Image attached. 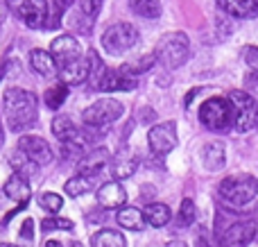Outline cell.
I'll return each instance as SVG.
<instances>
[{"instance_id":"obj_10","label":"cell","mask_w":258,"mask_h":247,"mask_svg":"<svg viewBox=\"0 0 258 247\" xmlns=\"http://www.w3.org/2000/svg\"><path fill=\"white\" fill-rule=\"evenodd\" d=\"M177 125L172 120H165V122H156L154 127L150 130L147 134V145L150 150L156 154V157H163L168 154L170 150L177 148Z\"/></svg>"},{"instance_id":"obj_15","label":"cell","mask_w":258,"mask_h":247,"mask_svg":"<svg viewBox=\"0 0 258 247\" xmlns=\"http://www.w3.org/2000/svg\"><path fill=\"white\" fill-rule=\"evenodd\" d=\"M95 198H98V204L102 209H120L127 202V191L122 189L120 181H107L98 189Z\"/></svg>"},{"instance_id":"obj_2","label":"cell","mask_w":258,"mask_h":247,"mask_svg":"<svg viewBox=\"0 0 258 247\" xmlns=\"http://www.w3.org/2000/svg\"><path fill=\"white\" fill-rule=\"evenodd\" d=\"M220 198L224 200L231 207H245L258 193V179L254 175H247V172H236V175H229L220 181L218 186Z\"/></svg>"},{"instance_id":"obj_23","label":"cell","mask_w":258,"mask_h":247,"mask_svg":"<svg viewBox=\"0 0 258 247\" xmlns=\"http://www.w3.org/2000/svg\"><path fill=\"white\" fill-rule=\"evenodd\" d=\"M116 220H118V225L125 227V229H129V231H141L143 227L147 225L143 211H138V209H134V207L120 209V211H118V216H116Z\"/></svg>"},{"instance_id":"obj_35","label":"cell","mask_w":258,"mask_h":247,"mask_svg":"<svg viewBox=\"0 0 258 247\" xmlns=\"http://www.w3.org/2000/svg\"><path fill=\"white\" fill-rule=\"evenodd\" d=\"M32 238H34V220L32 218H27L25 222H23L21 227V234H18V240L25 245H32Z\"/></svg>"},{"instance_id":"obj_14","label":"cell","mask_w":258,"mask_h":247,"mask_svg":"<svg viewBox=\"0 0 258 247\" xmlns=\"http://www.w3.org/2000/svg\"><path fill=\"white\" fill-rule=\"evenodd\" d=\"M59 82H63L66 86H77V84H84L86 80L91 77V61L86 57H80L75 61H71L68 66L59 68L57 71Z\"/></svg>"},{"instance_id":"obj_37","label":"cell","mask_w":258,"mask_h":247,"mask_svg":"<svg viewBox=\"0 0 258 247\" xmlns=\"http://www.w3.org/2000/svg\"><path fill=\"white\" fill-rule=\"evenodd\" d=\"M54 3H57V9H59V12H63V9H68L73 3H75V0H54Z\"/></svg>"},{"instance_id":"obj_6","label":"cell","mask_w":258,"mask_h":247,"mask_svg":"<svg viewBox=\"0 0 258 247\" xmlns=\"http://www.w3.org/2000/svg\"><path fill=\"white\" fill-rule=\"evenodd\" d=\"M229 102L233 107V130L245 134V132L258 127V100L247 91H231L229 93Z\"/></svg>"},{"instance_id":"obj_27","label":"cell","mask_w":258,"mask_h":247,"mask_svg":"<svg viewBox=\"0 0 258 247\" xmlns=\"http://www.w3.org/2000/svg\"><path fill=\"white\" fill-rule=\"evenodd\" d=\"M91 189H93V177L77 175V177H73V179L66 181V195H71V198H80V195H86Z\"/></svg>"},{"instance_id":"obj_34","label":"cell","mask_w":258,"mask_h":247,"mask_svg":"<svg viewBox=\"0 0 258 247\" xmlns=\"http://www.w3.org/2000/svg\"><path fill=\"white\" fill-rule=\"evenodd\" d=\"M242 59L251 68V73H258V45H247L242 50Z\"/></svg>"},{"instance_id":"obj_16","label":"cell","mask_w":258,"mask_h":247,"mask_svg":"<svg viewBox=\"0 0 258 247\" xmlns=\"http://www.w3.org/2000/svg\"><path fill=\"white\" fill-rule=\"evenodd\" d=\"M52 134L57 136L61 143H75L84 148V136H82V130H77V125L71 120L68 116H54L52 118Z\"/></svg>"},{"instance_id":"obj_5","label":"cell","mask_w":258,"mask_h":247,"mask_svg":"<svg viewBox=\"0 0 258 247\" xmlns=\"http://www.w3.org/2000/svg\"><path fill=\"white\" fill-rule=\"evenodd\" d=\"M7 9L32 30L50 25V5L48 0H5Z\"/></svg>"},{"instance_id":"obj_33","label":"cell","mask_w":258,"mask_h":247,"mask_svg":"<svg viewBox=\"0 0 258 247\" xmlns=\"http://www.w3.org/2000/svg\"><path fill=\"white\" fill-rule=\"evenodd\" d=\"M104 0H80V12L84 14L89 21H95L100 14V9H102Z\"/></svg>"},{"instance_id":"obj_12","label":"cell","mask_w":258,"mask_h":247,"mask_svg":"<svg viewBox=\"0 0 258 247\" xmlns=\"http://www.w3.org/2000/svg\"><path fill=\"white\" fill-rule=\"evenodd\" d=\"M18 150H21L23 154H25L30 161H34L36 166H48L50 161H52V148L48 145V141L41 139V136H34V134H25L21 136V141H18Z\"/></svg>"},{"instance_id":"obj_30","label":"cell","mask_w":258,"mask_h":247,"mask_svg":"<svg viewBox=\"0 0 258 247\" xmlns=\"http://www.w3.org/2000/svg\"><path fill=\"white\" fill-rule=\"evenodd\" d=\"M41 229H43L45 234H50V231H71L73 229V220L52 216V218H45L43 225H41Z\"/></svg>"},{"instance_id":"obj_21","label":"cell","mask_w":258,"mask_h":247,"mask_svg":"<svg viewBox=\"0 0 258 247\" xmlns=\"http://www.w3.org/2000/svg\"><path fill=\"white\" fill-rule=\"evenodd\" d=\"M222 12L236 18H254L258 16V0H218Z\"/></svg>"},{"instance_id":"obj_32","label":"cell","mask_w":258,"mask_h":247,"mask_svg":"<svg viewBox=\"0 0 258 247\" xmlns=\"http://www.w3.org/2000/svg\"><path fill=\"white\" fill-rule=\"evenodd\" d=\"M154 61H156V54H145V57H141L138 61H134V64H125V66H127V71H129V73H134V75L141 77L143 73L150 71V68L154 66Z\"/></svg>"},{"instance_id":"obj_19","label":"cell","mask_w":258,"mask_h":247,"mask_svg":"<svg viewBox=\"0 0 258 247\" xmlns=\"http://www.w3.org/2000/svg\"><path fill=\"white\" fill-rule=\"evenodd\" d=\"M138 170V157L129 148H122L116 154V159H111V175L113 179H129L134 172Z\"/></svg>"},{"instance_id":"obj_22","label":"cell","mask_w":258,"mask_h":247,"mask_svg":"<svg viewBox=\"0 0 258 247\" xmlns=\"http://www.w3.org/2000/svg\"><path fill=\"white\" fill-rule=\"evenodd\" d=\"M143 216H145V222L152 227H165L170 222V218H172V213H170L168 204L163 202H150L145 207V211H143Z\"/></svg>"},{"instance_id":"obj_4","label":"cell","mask_w":258,"mask_h":247,"mask_svg":"<svg viewBox=\"0 0 258 247\" xmlns=\"http://www.w3.org/2000/svg\"><path fill=\"white\" fill-rule=\"evenodd\" d=\"M200 120L211 132L231 130L236 116H233V107L229 102V98H209L206 102H202Z\"/></svg>"},{"instance_id":"obj_1","label":"cell","mask_w":258,"mask_h":247,"mask_svg":"<svg viewBox=\"0 0 258 247\" xmlns=\"http://www.w3.org/2000/svg\"><path fill=\"white\" fill-rule=\"evenodd\" d=\"M3 107H5V116H7V125L12 132H25L30 127L36 125L39 118V100L32 91L25 89H7L3 98Z\"/></svg>"},{"instance_id":"obj_29","label":"cell","mask_w":258,"mask_h":247,"mask_svg":"<svg viewBox=\"0 0 258 247\" xmlns=\"http://www.w3.org/2000/svg\"><path fill=\"white\" fill-rule=\"evenodd\" d=\"M197 218V209H195V202L190 198H186L179 207V213H177V225L179 227H190Z\"/></svg>"},{"instance_id":"obj_9","label":"cell","mask_w":258,"mask_h":247,"mask_svg":"<svg viewBox=\"0 0 258 247\" xmlns=\"http://www.w3.org/2000/svg\"><path fill=\"white\" fill-rule=\"evenodd\" d=\"M125 113L120 100L116 98H100L93 104L84 109L82 118H84V125H93V127H109L111 122H116L118 118Z\"/></svg>"},{"instance_id":"obj_38","label":"cell","mask_w":258,"mask_h":247,"mask_svg":"<svg viewBox=\"0 0 258 247\" xmlns=\"http://www.w3.org/2000/svg\"><path fill=\"white\" fill-rule=\"evenodd\" d=\"M195 247H211V243L204 238V236H200V238L195 240Z\"/></svg>"},{"instance_id":"obj_13","label":"cell","mask_w":258,"mask_h":247,"mask_svg":"<svg viewBox=\"0 0 258 247\" xmlns=\"http://www.w3.org/2000/svg\"><path fill=\"white\" fill-rule=\"evenodd\" d=\"M109 163H111V152L107 148H93L77 161V172L84 177H95Z\"/></svg>"},{"instance_id":"obj_44","label":"cell","mask_w":258,"mask_h":247,"mask_svg":"<svg viewBox=\"0 0 258 247\" xmlns=\"http://www.w3.org/2000/svg\"><path fill=\"white\" fill-rule=\"evenodd\" d=\"M71 247H80V243H73V245H71Z\"/></svg>"},{"instance_id":"obj_8","label":"cell","mask_w":258,"mask_h":247,"mask_svg":"<svg viewBox=\"0 0 258 247\" xmlns=\"http://www.w3.org/2000/svg\"><path fill=\"white\" fill-rule=\"evenodd\" d=\"M258 229V222L254 220H240V222H229L222 225L218 220L215 225V240L220 247H247L254 240Z\"/></svg>"},{"instance_id":"obj_39","label":"cell","mask_w":258,"mask_h":247,"mask_svg":"<svg viewBox=\"0 0 258 247\" xmlns=\"http://www.w3.org/2000/svg\"><path fill=\"white\" fill-rule=\"evenodd\" d=\"M43 247H63V243H61V240H48Z\"/></svg>"},{"instance_id":"obj_31","label":"cell","mask_w":258,"mask_h":247,"mask_svg":"<svg viewBox=\"0 0 258 247\" xmlns=\"http://www.w3.org/2000/svg\"><path fill=\"white\" fill-rule=\"evenodd\" d=\"M39 207L45 209L50 213H59V209L63 207V198L57 193H41L39 195Z\"/></svg>"},{"instance_id":"obj_41","label":"cell","mask_w":258,"mask_h":247,"mask_svg":"<svg viewBox=\"0 0 258 247\" xmlns=\"http://www.w3.org/2000/svg\"><path fill=\"white\" fill-rule=\"evenodd\" d=\"M3 143H5V132H3V125H0V148H3Z\"/></svg>"},{"instance_id":"obj_28","label":"cell","mask_w":258,"mask_h":247,"mask_svg":"<svg viewBox=\"0 0 258 247\" xmlns=\"http://www.w3.org/2000/svg\"><path fill=\"white\" fill-rule=\"evenodd\" d=\"M9 163H12L14 170H16L18 175H23V177H32L36 172V168H39L34 161H30V159H27L21 150H16V152L9 157Z\"/></svg>"},{"instance_id":"obj_7","label":"cell","mask_w":258,"mask_h":247,"mask_svg":"<svg viewBox=\"0 0 258 247\" xmlns=\"http://www.w3.org/2000/svg\"><path fill=\"white\" fill-rule=\"evenodd\" d=\"M138 39H141L138 30L132 23H113L102 34V48L104 52L113 54V57H120V54L129 52L138 43Z\"/></svg>"},{"instance_id":"obj_24","label":"cell","mask_w":258,"mask_h":247,"mask_svg":"<svg viewBox=\"0 0 258 247\" xmlns=\"http://www.w3.org/2000/svg\"><path fill=\"white\" fill-rule=\"evenodd\" d=\"M91 243H93V247H127L125 236H122L120 231H116V229L98 231V234H93Z\"/></svg>"},{"instance_id":"obj_43","label":"cell","mask_w":258,"mask_h":247,"mask_svg":"<svg viewBox=\"0 0 258 247\" xmlns=\"http://www.w3.org/2000/svg\"><path fill=\"white\" fill-rule=\"evenodd\" d=\"M0 247H18V245H12V243H3Z\"/></svg>"},{"instance_id":"obj_40","label":"cell","mask_w":258,"mask_h":247,"mask_svg":"<svg viewBox=\"0 0 258 247\" xmlns=\"http://www.w3.org/2000/svg\"><path fill=\"white\" fill-rule=\"evenodd\" d=\"M168 247H188V245L183 243V240H170Z\"/></svg>"},{"instance_id":"obj_17","label":"cell","mask_w":258,"mask_h":247,"mask_svg":"<svg viewBox=\"0 0 258 247\" xmlns=\"http://www.w3.org/2000/svg\"><path fill=\"white\" fill-rule=\"evenodd\" d=\"M202 163L209 172H218L227 166V148L222 141H209L202 148Z\"/></svg>"},{"instance_id":"obj_3","label":"cell","mask_w":258,"mask_h":247,"mask_svg":"<svg viewBox=\"0 0 258 247\" xmlns=\"http://www.w3.org/2000/svg\"><path fill=\"white\" fill-rule=\"evenodd\" d=\"M156 59L168 68H181L190 57V41L183 32H165L156 43Z\"/></svg>"},{"instance_id":"obj_36","label":"cell","mask_w":258,"mask_h":247,"mask_svg":"<svg viewBox=\"0 0 258 247\" xmlns=\"http://www.w3.org/2000/svg\"><path fill=\"white\" fill-rule=\"evenodd\" d=\"M245 82H247V93H251L258 100V73H249L245 77Z\"/></svg>"},{"instance_id":"obj_42","label":"cell","mask_w":258,"mask_h":247,"mask_svg":"<svg viewBox=\"0 0 258 247\" xmlns=\"http://www.w3.org/2000/svg\"><path fill=\"white\" fill-rule=\"evenodd\" d=\"M3 21H5V7L0 5V25H3Z\"/></svg>"},{"instance_id":"obj_18","label":"cell","mask_w":258,"mask_h":247,"mask_svg":"<svg viewBox=\"0 0 258 247\" xmlns=\"http://www.w3.org/2000/svg\"><path fill=\"white\" fill-rule=\"evenodd\" d=\"M3 191H5V195H7L9 200H14V202L18 204V207H25V204L30 202V198H32L30 181H27V177L18 175V172H14V175L5 181Z\"/></svg>"},{"instance_id":"obj_20","label":"cell","mask_w":258,"mask_h":247,"mask_svg":"<svg viewBox=\"0 0 258 247\" xmlns=\"http://www.w3.org/2000/svg\"><path fill=\"white\" fill-rule=\"evenodd\" d=\"M30 66L34 73H39L41 77H54L57 75V64H54L52 54L48 50L34 48L30 50Z\"/></svg>"},{"instance_id":"obj_11","label":"cell","mask_w":258,"mask_h":247,"mask_svg":"<svg viewBox=\"0 0 258 247\" xmlns=\"http://www.w3.org/2000/svg\"><path fill=\"white\" fill-rule=\"evenodd\" d=\"M50 54H52L54 64H57V71L63 66H68L71 61L84 57L82 54V45L77 43V39L73 34H61L50 43Z\"/></svg>"},{"instance_id":"obj_26","label":"cell","mask_w":258,"mask_h":247,"mask_svg":"<svg viewBox=\"0 0 258 247\" xmlns=\"http://www.w3.org/2000/svg\"><path fill=\"white\" fill-rule=\"evenodd\" d=\"M132 9L143 18H159L161 16V0H129Z\"/></svg>"},{"instance_id":"obj_25","label":"cell","mask_w":258,"mask_h":247,"mask_svg":"<svg viewBox=\"0 0 258 247\" xmlns=\"http://www.w3.org/2000/svg\"><path fill=\"white\" fill-rule=\"evenodd\" d=\"M66 98H68V86L63 84V82H57L54 86H50V89L45 91V95H43L45 107L54 109V111H57V109L66 102Z\"/></svg>"}]
</instances>
